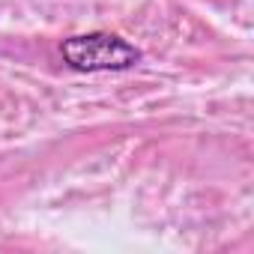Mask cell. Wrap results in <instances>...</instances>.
I'll list each match as a JSON object with an SVG mask.
<instances>
[{
    "mask_svg": "<svg viewBox=\"0 0 254 254\" xmlns=\"http://www.w3.org/2000/svg\"><path fill=\"white\" fill-rule=\"evenodd\" d=\"M63 60L75 72H126L141 63V51L117 33H81L60 45Z\"/></svg>",
    "mask_w": 254,
    "mask_h": 254,
    "instance_id": "1",
    "label": "cell"
}]
</instances>
